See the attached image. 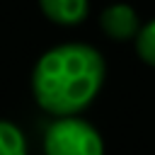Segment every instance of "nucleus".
Instances as JSON below:
<instances>
[{"instance_id":"1","label":"nucleus","mask_w":155,"mask_h":155,"mask_svg":"<svg viewBox=\"0 0 155 155\" xmlns=\"http://www.w3.org/2000/svg\"><path fill=\"white\" fill-rule=\"evenodd\" d=\"M107 75L102 53L80 41L44 51L31 70V94L53 116H75L99 94Z\"/></svg>"},{"instance_id":"2","label":"nucleus","mask_w":155,"mask_h":155,"mask_svg":"<svg viewBox=\"0 0 155 155\" xmlns=\"http://www.w3.org/2000/svg\"><path fill=\"white\" fill-rule=\"evenodd\" d=\"M44 153L46 155H104V143L99 131L75 116H58L46 136H44Z\"/></svg>"},{"instance_id":"3","label":"nucleus","mask_w":155,"mask_h":155,"mask_svg":"<svg viewBox=\"0 0 155 155\" xmlns=\"http://www.w3.org/2000/svg\"><path fill=\"white\" fill-rule=\"evenodd\" d=\"M140 27L143 24H140L138 12L126 2H111L99 15V29L111 41H131V39L136 41Z\"/></svg>"},{"instance_id":"4","label":"nucleus","mask_w":155,"mask_h":155,"mask_svg":"<svg viewBox=\"0 0 155 155\" xmlns=\"http://www.w3.org/2000/svg\"><path fill=\"white\" fill-rule=\"evenodd\" d=\"M39 7L46 19L61 27L80 24L90 12V0H39Z\"/></svg>"},{"instance_id":"5","label":"nucleus","mask_w":155,"mask_h":155,"mask_svg":"<svg viewBox=\"0 0 155 155\" xmlns=\"http://www.w3.org/2000/svg\"><path fill=\"white\" fill-rule=\"evenodd\" d=\"M0 155H27L24 133L12 121H0Z\"/></svg>"},{"instance_id":"6","label":"nucleus","mask_w":155,"mask_h":155,"mask_svg":"<svg viewBox=\"0 0 155 155\" xmlns=\"http://www.w3.org/2000/svg\"><path fill=\"white\" fill-rule=\"evenodd\" d=\"M136 53L143 63L155 68V17L148 19L136 36Z\"/></svg>"}]
</instances>
